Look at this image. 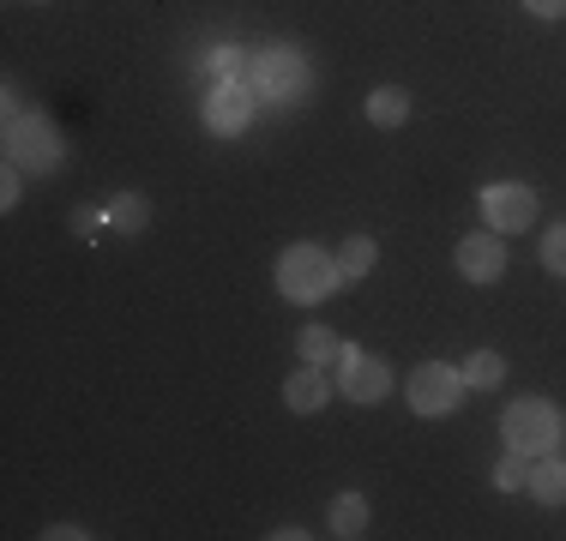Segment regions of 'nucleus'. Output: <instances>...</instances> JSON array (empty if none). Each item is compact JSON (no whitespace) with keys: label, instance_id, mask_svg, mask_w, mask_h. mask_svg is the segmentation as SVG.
Segmentation results:
<instances>
[{"label":"nucleus","instance_id":"nucleus-15","mask_svg":"<svg viewBox=\"0 0 566 541\" xmlns=\"http://www.w3.org/2000/svg\"><path fill=\"white\" fill-rule=\"evenodd\" d=\"M374 259H380V241L374 235H349L344 247H338V270H344V283H361L374 270Z\"/></svg>","mask_w":566,"mask_h":541},{"label":"nucleus","instance_id":"nucleus-17","mask_svg":"<svg viewBox=\"0 0 566 541\" xmlns=\"http://www.w3.org/2000/svg\"><path fill=\"white\" fill-rule=\"evenodd\" d=\"M109 223L120 229V235H139V229L151 223V199H145V193H120L109 205Z\"/></svg>","mask_w":566,"mask_h":541},{"label":"nucleus","instance_id":"nucleus-7","mask_svg":"<svg viewBox=\"0 0 566 541\" xmlns=\"http://www.w3.org/2000/svg\"><path fill=\"white\" fill-rule=\"evenodd\" d=\"M338 391L349 403H386V391H392V368H386L380 356H361V349L344 343L338 356Z\"/></svg>","mask_w":566,"mask_h":541},{"label":"nucleus","instance_id":"nucleus-10","mask_svg":"<svg viewBox=\"0 0 566 541\" xmlns=\"http://www.w3.org/2000/svg\"><path fill=\"white\" fill-rule=\"evenodd\" d=\"M326 397H332V385H326V368H295L290 379H283V403H290L295 415H319L326 410Z\"/></svg>","mask_w":566,"mask_h":541},{"label":"nucleus","instance_id":"nucleus-22","mask_svg":"<svg viewBox=\"0 0 566 541\" xmlns=\"http://www.w3.org/2000/svg\"><path fill=\"white\" fill-rule=\"evenodd\" d=\"M49 541H78V535H91V530H78V523H55V530H43Z\"/></svg>","mask_w":566,"mask_h":541},{"label":"nucleus","instance_id":"nucleus-9","mask_svg":"<svg viewBox=\"0 0 566 541\" xmlns=\"http://www.w3.org/2000/svg\"><path fill=\"white\" fill-rule=\"evenodd\" d=\"M253 115V91L241 85V78H223V85H211L206 97V132H218V139H235L241 127H248Z\"/></svg>","mask_w":566,"mask_h":541},{"label":"nucleus","instance_id":"nucleus-2","mask_svg":"<svg viewBox=\"0 0 566 541\" xmlns=\"http://www.w3.org/2000/svg\"><path fill=\"white\" fill-rule=\"evenodd\" d=\"M241 85L253 91V103H302L307 85H314V66H307L302 49L272 43V49H260L248 66H241Z\"/></svg>","mask_w":566,"mask_h":541},{"label":"nucleus","instance_id":"nucleus-16","mask_svg":"<svg viewBox=\"0 0 566 541\" xmlns=\"http://www.w3.org/2000/svg\"><path fill=\"white\" fill-rule=\"evenodd\" d=\"M464 385H470V391L506 385V356H494V349H476V356L464 361Z\"/></svg>","mask_w":566,"mask_h":541},{"label":"nucleus","instance_id":"nucleus-1","mask_svg":"<svg viewBox=\"0 0 566 541\" xmlns=\"http://www.w3.org/2000/svg\"><path fill=\"white\" fill-rule=\"evenodd\" d=\"M272 277H277L283 301H295V307H314V301H326V295H338V289H344L338 253L314 247V241H295V247H283Z\"/></svg>","mask_w":566,"mask_h":541},{"label":"nucleus","instance_id":"nucleus-18","mask_svg":"<svg viewBox=\"0 0 566 541\" xmlns=\"http://www.w3.org/2000/svg\"><path fill=\"white\" fill-rule=\"evenodd\" d=\"M524 481H531V457H524V452H506L501 469H494V487H501V494H518Z\"/></svg>","mask_w":566,"mask_h":541},{"label":"nucleus","instance_id":"nucleus-3","mask_svg":"<svg viewBox=\"0 0 566 541\" xmlns=\"http://www.w3.org/2000/svg\"><path fill=\"white\" fill-rule=\"evenodd\" d=\"M560 410L548 397H518V403H506V415H501V439H506V452H524V457H548V452H560Z\"/></svg>","mask_w":566,"mask_h":541},{"label":"nucleus","instance_id":"nucleus-5","mask_svg":"<svg viewBox=\"0 0 566 541\" xmlns=\"http://www.w3.org/2000/svg\"><path fill=\"white\" fill-rule=\"evenodd\" d=\"M464 368H452V361H422V368L410 373V410L422 415V422H440V415H452L458 403H464Z\"/></svg>","mask_w":566,"mask_h":541},{"label":"nucleus","instance_id":"nucleus-12","mask_svg":"<svg viewBox=\"0 0 566 541\" xmlns=\"http://www.w3.org/2000/svg\"><path fill=\"white\" fill-rule=\"evenodd\" d=\"M326 530L338 541L368 535V499H361V494H338V499H332V511H326Z\"/></svg>","mask_w":566,"mask_h":541},{"label":"nucleus","instance_id":"nucleus-6","mask_svg":"<svg viewBox=\"0 0 566 541\" xmlns=\"http://www.w3.org/2000/svg\"><path fill=\"white\" fill-rule=\"evenodd\" d=\"M482 223H489L494 235H524V229L536 223V193L524 181L482 187Z\"/></svg>","mask_w":566,"mask_h":541},{"label":"nucleus","instance_id":"nucleus-19","mask_svg":"<svg viewBox=\"0 0 566 541\" xmlns=\"http://www.w3.org/2000/svg\"><path fill=\"white\" fill-rule=\"evenodd\" d=\"M543 265L555 270V277H566V223H555L543 235Z\"/></svg>","mask_w":566,"mask_h":541},{"label":"nucleus","instance_id":"nucleus-11","mask_svg":"<svg viewBox=\"0 0 566 541\" xmlns=\"http://www.w3.org/2000/svg\"><path fill=\"white\" fill-rule=\"evenodd\" d=\"M524 494L536 499V506H566V457H531V481H524Z\"/></svg>","mask_w":566,"mask_h":541},{"label":"nucleus","instance_id":"nucleus-8","mask_svg":"<svg viewBox=\"0 0 566 541\" xmlns=\"http://www.w3.org/2000/svg\"><path fill=\"white\" fill-rule=\"evenodd\" d=\"M452 265L464 283H501L506 277V241L494 229H476V235H464L452 247Z\"/></svg>","mask_w":566,"mask_h":541},{"label":"nucleus","instance_id":"nucleus-20","mask_svg":"<svg viewBox=\"0 0 566 541\" xmlns=\"http://www.w3.org/2000/svg\"><path fill=\"white\" fill-rule=\"evenodd\" d=\"M19 199H24V169H12V162H7V181H0V205H19Z\"/></svg>","mask_w":566,"mask_h":541},{"label":"nucleus","instance_id":"nucleus-21","mask_svg":"<svg viewBox=\"0 0 566 541\" xmlns=\"http://www.w3.org/2000/svg\"><path fill=\"white\" fill-rule=\"evenodd\" d=\"M531 19H566V0H524Z\"/></svg>","mask_w":566,"mask_h":541},{"label":"nucleus","instance_id":"nucleus-4","mask_svg":"<svg viewBox=\"0 0 566 541\" xmlns=\"http://www.w3.org/2000/svg\"><path fill=\"white\" fill-rule=\"evenodd\" d=\"M7 162L12 169H31V174H55L61 169V132L43 115L12 108L7 115Z\"/></svg>","mask_w":566,"mask_h":541},{"label":"nucleus","instance_id":"nucleus-13","mask_svg":"<svg viewBox=\"0 0 566 541\" xmlns=\"http://www.w3.org/2000/svg\"><path fill=\"white\" fill-rule=\"evenodd\" d=\"M295 356H302L307 368H338L344 343H338V331H326V325H307V331L295 337Z\"/></svg>","mask_w":566,"mask_h":541},{"label":"nucleus","instance_id":"nucleus-14","mask_svg":"<svg viewBox=\"0 0 566 541\" xmlns=\"http://www.w3.org/2000/svg\"><path fill=\"white\" fill-rule=\"evenodd\" d=\"M368 120H374V127H403V120H410V91H403V85H380L368 97Z\"/></svg>","mask_w":566,"mask_h":541}]
</instances>
